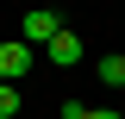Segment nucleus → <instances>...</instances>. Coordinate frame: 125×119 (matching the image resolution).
Listing matches in <instances>:
<instances>
[{
    "label": "nucleus",
    "instance_id": "obj_1",
    "mask_svg": "<svg viewBox=\"0 0 125 119\" xmlns=\"http://www.w3.org/2000/svg\"><path fill=\"white\" fill-rule=\"evenodd\" d=\"M31 57H38V50H31L25 38H13V44H0V82H13V88H19V75L31 69Z\"/></svg>",
    "mask_w": 125,
    "mask_h": 119
},
{
    "label": "nucleus",
    "instance_id": "obj_2",
    "mask_svg": "<svg viewBox=\"0 0 125 119\" xmlns=\"http://www.w3.org/2000/svg\"><path fill=\"white\" fill-rule=\"evenodd\" d=\"M56 13H50V6H31V13H25V44H50V38H56Z\"/></svg>",
    "mask_w": 125,
    "mask_h": 119
},
{
    "label": "nucleus",
    "instance_id": "obj_3",
    "mask_svg": "<svg viewBox=\"0 0 125 119\" xmlns=\"http://www.w3.org/2000/svg\"><path fill=\"white\" fill-rule=\"evenodd\" d=\"M44 57L56 63V69H75V63H81V38H75V31H56V38L44 44Z\"/></svg>",
    "mask_w": 125,
    "mask_h": 119
},
{
    "label": "nucleus",
    "instance_id": "obj_4",
    "mask_svg": "<svg viewBox=\"0 0 125 119\" xmlns=\"http://www.w3.org/2000/svg\"><path fill=\"white\" fill-rule=\"evenodd\" d=\"M100 82H106V88H125V50L100 57Z\"/></svg>",
    "mask_w": 125,
    "mask_h": 119
},
{
    "label": "nucleus",
    "instance_id": "obj_5",
    "mask_svg": "<svg viewBox=\"0 0 125 119\" xmlns=\"http://www.w3.org/2000/svg\"><path fill=\"white\" fill-rule=\"evenodd\" d=\"M19 113V88H13V82H0V119H13Z\"/></svg>",
    "mask_w": 125,
    "mask_h": 119
}]
</instances>
